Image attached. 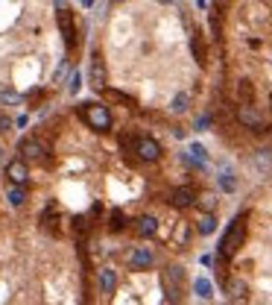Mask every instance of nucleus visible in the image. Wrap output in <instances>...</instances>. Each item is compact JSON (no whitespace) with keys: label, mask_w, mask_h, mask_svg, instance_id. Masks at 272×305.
Listing matches in <instances>:
<instances>
[{"label":"nucleus","mask_w":272,"mask_h":305,"mask_svg":"<svg viewBox=\"0 0 272 305\" xmlns=\"http://www.w3.org/2000/svg\"><path fill=\"white\" fill-rule=\"evenodd\" d=\"M269 106H272V94H269Z\"/></svg>","instance_id":"nucleus-36"},{"label":"nucleus","mask_w":272,"mask_h":305,"mask_svg":"<svg viewBox=\"0 0 272 305\" xmlns=\"http://www.w3.org/2000/svg\"><path fill=\"white\" fill-rule=\"evenodd\" d=\"M190 53H193V59H196L199 65H205V62H208V53H205V41H202V35H199V33L190 35Z\"/></svg>","instance_id":"nucleus-16"},{"label":"nucleus","mask_w":272,"mask_h":305,"mask_svg":"<svg viewBox=\"0 0 272 305\" xmlns=\"http://www.w3.org/2000/svg\"><path fill=\"white\" fill-rule=\"evenodd\" d=\"M18 152H21L24 162H41L44 159V144L38 138H24L18 144Z\"/></svg>","instance_id":"nucleus-8"},{"label":"nucleus","mask_w":272,"mask_h":305,"mask_svg":"<svg viewBox=\"0 0 272 305\" xmlns=\"http://www.w3.org/2000/svg\"><path fill=\"white\" fill-rule=\"evenodd\" d=\"M53 3H56V9H71V3H68V0H53Z\"/></svg>","instance_id":"nucleus-32"},{"label":"nucleus","mask_w":272,"mask_h":305,"mask_svg":"<svg viewBox=\"0 0 272 305\" xmlns=\"http://www.w3.org/2000/svg\"><path fill=\"white\" fill-rule=\"evenodd\" d=\"M161 285H164V296L170 305L182 302V293H185V270L178 264H170V267L161 273Z\"/></svg>","instance_id":"nucleus-2"},{"label":"nucleus","mask_w":272,"mask_h":305,"mask_svg":"<svg viewBox=\"0 0 272 305\" xmlns=\"http://www.w3.org/2000/svg\"><path fill=\"white\" fill-rule=\"evenodd\" d=\"M220 188H223V191H228V194H231V191H237L234 173H228V170H225V173H220Z\"/></svg>","instance_id":"nucleus-26"},{"label":"nucleus","mask_w":272,"mask_h":305,"mask_svg":"<svg viewBox=\"0 0 272 305\" xmlns=\"http://www.w3.org/2000/svg\"><path fill=\"white\" fill-rule=\"evenodd\" d=\"M59 33L65 38L68 47H76L79 41V30H76V21H73V12L71 9H59Z\"/></svg>","instance_id":"nucleus-4"},{"label":"nucleus","mask_w":272,"mask_h":305,"mask_svg":"<svg viewBox=\"0 0 272 305\" xmlns=\"http://www.w3.org/2000/svg\"><path fill=\"white\" fill-rule=\"evenodd\" d=\"M196 206H199V209L205 211V214H211V211L217 209V197H214V194H205V197L196 199Z\"/></svg>","instance_id":"nucleus-25"},{"label":"nucleus","mask_w":272,"mask_h":305,"mask_svg":"<svg viewBox=\"0 0 272 305\" xmlns=\"http://www.w3.org/2000/svg\"><path fill=\"white\" fill-rule=\"evenodd\" d=\"M135 152H138V159H141V162H158V159H161V144H158V141L155 138H146V135H143V138H138V144H135Z\"/></svg>","instance_id":"nucleus-6"},{"label":"nucleus","mask_w":272,"mask_h":305,"mask_svg":"<svg viewBox=\"0 0 272 305\" xmlns=\"http://www.w3.org/2000/svg\"><path fill=\"white\" fill-rule=\"evenodd\" d=\"M173 209H190V206H196V191L190 185H182V188H173L170 191V199H167Z\"/></svg>","instance_id":"nucleus-7"},{"label":"nucleus","mask_w":272,"mask_h":305,"mask_svg":"<svg viewBox=\"0 0 272 305\" xmlns=\"http://www.w3.org/2000/svg\"><path fill=\"white\" fill-rule=\"evenodd\" d=\"M82 117H85V123L91 129H97V132H108L111 129V112L103 103H85Z\"/></svg>","instance_id":"nucleus-3"},{"label":"nucleus","mask_w":272,"mask_h":305,"mask_svg":"<svg viewBox=\"0 0 272 305\" xmlns=\"http://www.w3.org/2000/svg\"><path fill=\"white\" fill-rule=\"evenodd\" d=\"M114 288H117V273H114L111 267H103L100 270V291L114 293Z\"/></svg>","instance_id":"nucleus-14"},{"label":"nucleus","mask_w":272,"mask_h":305,"mask_svg":"<svg viewBox=\"0 0 272 305\" xmlns=\"http://www.w3.org/2000/svg\"><path fill=\"white\" fill-rule=\"evenodd\" d=\"M246 241V217H234V220L228 223V229L225 235L220 238V246H217V258L220 261H228V258L237 256V249L243 246Z\"/></svg>","instance_id":"nucleus-1"},{"label":"nucleus","mask_w":272,"mask_h":305,"mask_svg":"<svg viewBox=\"0 0 272 305\" xmlns=\"http://www.w3.org/2000/svg\"><path fill=\"white\" fill-rule=\"evenodd\" d=\"M193 291H196V296H202V299H208V296L214 293V285H211L208 279H196V282H193Z\"/></svg>","instance_id":"nucleus-23"},{"label":"nucleus","mask_w":272,"mask_h":305,"mask_svg":"<svg viewBox=\"0 0 272 305\" xmlns=\"http://www.w3.org/2000/svg\"><path fill=\"white\" fill-rule=\"evenodd\" d=\"M3 159H6V150H3V144H0V162H3Z\"/></svg>","instance_id":"nucleus-33"},{"label":"nucleus","mask_w":272,"mask_h":305,"mask_svg":"<svg viewBox=\"0 0 272 305\" xmlns=\"http://www.w3.org/2000/svg\"><path fill=\"white\" fill-rule=\"evenodd\" d=\"M252 164H255L258 170H272V150H269V147L255 150V156H252Z\"/></svg>","instance_id":"nucleus-17"},{"label":"nucleus","mask_w":272,"mask_h":305,"mask_svg":"<svg viewBox=\"0 0 272 305\" xmlns=\"http://www.w3.org/2000/svg\"><path fill=\"white\" fill-rule=\"evenodd\" d=\"M205 126H211V117H208V115H202L199 120H196V129H199V132H202Z\"/></svg>","instance_id":"nucleus-29"},{"label":"nucleus","mask_w":272,"mask_h":305,"mask_svg":"<svg viewBox=\"0 0 272 305\" xmlns=\"http://www.w3.org/2000/svg\"><path fill=\"white\" fill-rule=\"evenodd\" d=\"M188 109H190V94L188 91L176 94V97H173V103H170V112H173V115H185Z\"/></svg>","instance_id":"nucleus-18"},{"label":"nucleus","mask_w":272,"mask_h":305,"mask_svg":"<svg viewBox=\"0 0 272 305\" xmlns=\"http://www.w3.org/2000/svg\"><path fill=\"white\" fill-rule=\"evenodd\" d=\"M225 293H228V296H231V299H246V293H249V285L243 279H228L225 282Z\"/></svg>","instance_id":"nucleus-13"},{"label":"nucleus","mask_w":272,"mask_h":305,"mask_svg":"<svg viewBox=\"0 0 272 305\" xmlns=\"http://www.w3.org/2000/svg\"><path fill=\"white\" fill-rule=\"evenodd\" d=\"M88 80H91V85H94L97 91H106V65H103V59H100V53H94L91 56V68H88Z\"/></svg>","instance_id":"nucleus-9"},{"label":"nucleus","mask_w":272,"mask_h":305,"mask_svg":"<svg viewBox=\"0 0 272 305\" xmlns=\"http://www.w3.org/2000/svg\"><path fill=\"white\" fill-rule=\"evenodd\" d=\"M164 3H178V0H164Z\"/></svg>","instance_id":"nucleus-35"},{"label":"nucleus","mask_w":272,"mask_h":305,"mask_svg":"<svg viewBox=\"0 0 272 305\" xmlns=\"http://www.w3.org/2000/svg\"><path fill=\"white\" fill-rule=\"evenodd\" d=\"M129 261H132V267L135 270H146V267H153V252H149L146 246H135Z\"/></svg>","instance_id":"nucleus-11"},{"label":"nucleus","mask_w":272,"mask_h":305,"mask_svg":"<svg viewBox=\"0 0 272 305\" xmlns=\"http://www.w3.org/2000/svg\"><path fill=\"white\" fill-rule=\"evenodd\" d=\"M0 103L3 106H21L24 103V97L18 91H12V88H0Z\"/></svg>","instance_id":"nucleus-21"},{"label":"nucleus","mask_w":272,"mask_h":305,"mask_svg":"<svg viewBox=\"0 0 272 305\" xmlns=\"http://www.w3.org/2000/svg\"><path fill=\"white\" fill-rule=\"evenodd\" d=\"M79 85H82V82H79V73H76V77L71 80V94H76V91H79Z\"/></svg>","instance_id":"nucleus-31"},{"label":"nucleus","mask_w":272,"mask_h":305,"mask_svg":"<svg viewBox=\"0 0 272 305\" xmlns=\"http://www.w3.org/2000/svg\"><path fill=\"white\" fill-rule=\"evenodd\" d=\"M108 229H111V232H123V229H126L123 211H111V214H108Z\"/></svg>","instance_id":"nucleus-22"},{"label":"nucleus","mask_w":272,"mask_h":305,"mask_svg":"<svg viewBox=\"0 0 272 305\" xmlns=\"http://www.w3.org/2000/svg\"><path fill=\"white\" fill-rule=\"evenodd\" d=\"M155 232H158V220H155L153 214L138 217V235H141V238H153Z\"/></svg>","instance_id":"nucleus-15"},{"label":"nucleus","mask_w":272,"mask_h":305,"mask_svg":"<svg viewBox=\"0 0 272 305\" xmlns=\"http://www.w3.org/2000/svg\"><path fill=\"white\" fill-rule=\"evenodd\" d=\"M6 176H9L12 185H24L26 179H29V167H26L24 159H15V162L6 164Z\"/></svg>","instance_id":"nucleus-10"},{"label":"nucleus","mask_w":272,"mask_h":305,"mask_svg":"<svg viewBox=\"0 0 272 305\" xmlns=\"http://www.w3.org/2000/svg\"><path fill=\"white\" fill-rule=\"evenodd\" d=\"M9 202H12V206H24L26 202V188L24 185L9 188Z\"/></svg>","instance_id":"nucleus-24"},{"label":"nucleus","mask_w":272,"mask_h":305,"mask_svg":"<svg viewBox=\"0 0 272 305\" xmlns=\"http://www.w3.org/2000/svg\"><path fill=\"white\" fill-rule=\"evenodd\" d=\"M237 120L252 132H266V123H263V117L255 106H237Z\"/></svg>","instance_id":"nucleus-5"},{"label":"nucleus","mask_w":272,"mask_h":305,"mask_svg":"<svg viewBox=\"0 0 272 305\" xmlns=\"http://www.w3.org/2000/svg\"><path fill=\"white\" fill-rule=\"evenodd\" d=\"M220 33H223V23H220V9L211 12V35L214 38H220Z\"/></svg>","instance_id":"nucleus-27"},{"label":"nucleus","mask_w":272,"mask_h":305,"mask_svg":"<svg viewBox=\"0 0 272 305\" xmlns=\"http://www.w3.org/2000/svg\"><path fill=\"white\" fill-rule=\"evenodd\" d=\"M196 229H199V235H214L217 232V217H214V214H202L199 223H196Z\"/></svg>","instance_id":"nucleus-20"},{"label":"nucleus","mask_w":272,"mask_h":305,"mask_svg":"<svg viewBox=\"0 0 272 305\" xmlns=\"http://www.w3.org/2000/svg\"><path fill=\"white\" fill-rule=\"evenodd\" d=\"M237 100H240V106H255V82L252 80L237 82Z\"/></svg>","instance_id":"nucleus-12"},{"label":"nucleus","mask_w":272,"mask_h":305,"mask_svg":"<svg viewBox=\"0 0 272 305\" xmlns=\"http://www.w3.org/2000/svg\"><path fill=\"white\" fill-rule=\"evenodd\" d=\"M9 126H12V120H9V117H3V115H0V132H9Z\"/></svg>","instance_id":"nucleus-30"},{"label":"nucleus","mask_w":272,"mask_h":305,"mask_svg":"<svg viewBox=\"0 0 272 305\" xmlns=\"http://www.w3.org/2000/svg\"><path fill=\"white\" fill-rule=\"evenodd\" d=\"M106 97L108 100H114V103H120V106H126V109H135V97L117 91V88H106Z\"/></svg>","instance_id":"nucleus-19"},{"label":"nucleus","mask_w":272,"mask_h":305,"mask_svg":"<svg viewBox=\"0 0 272 305\" xmlns=\"http://www.w3.org/2000/svg\"><path fill=\"white\" fill-rule=\"evenodd\" d=\"M188 238H190V226H188V223H182V226H178V232H176V241H178V244H185Z\"/></svg>","instance_id":"nucleus-28"},{"label":"nucleus","mask_w":272,"mask_h":305,"mask_svg":"<svg viewBox=\"0 0 272 305\" xmlns=\"http://www.w3.org/2000/svg\"><path fill=\"white\" fill-rule=\"evenodd\" d=\"M111 3H114V6H117V3H126V0H111Z\"/></svg>","instance_id":"nucleus-34"}]
</instances>
